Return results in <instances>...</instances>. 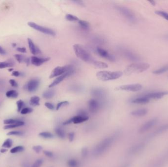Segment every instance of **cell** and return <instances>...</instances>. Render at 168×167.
<instances>
[{"label":"cell","instance_id":"obj_1","mask_svg":"<svg viewBox=\"0 0 168 167\" xmlns=\"http://www.w3.org/2000/svg\"><path fill=\"white\" fill-rule=\"evenodd\" d=\"M73 49L76 56L86 62H92L91 54L84 46L80 44H75L73 45Z\"/></svg>","mask_w":168,"mask_h":167},{"label":"cell","instance_id":"obj_2","mask_svg":"<svg viewBox=\"0 0 168 167\" xmlns=\"http://www.w3.org/2000/svg\"><path fill=\"white\" fill-rule=\"evenodd\" d=\"M150 67V65L147 63H133L126 68L124 73L126 75H131L143 72Z\"/></svg>","mask_w":168,"mask_h":167},{"label":"cell","instance_id":"obj_3","mask_svg":"<svg viewBox=\"0 0 168 167\" xmlns=\"http://www.w3.org/2000/svg\"><path fill=\"white\" fill-rule=\"evenodd\" d=\"M123 73L121 71L111 72L107 71H103L97 72L96 75L97 79L99 80L103 81H106L118 79L121 77Z\"/></svg>","mask_w":168,"mask_h":167},{"label":"cell","instance_id":"obj_4","mask_svg":"<svg viewBox=\"0 0 168 167\" xmlns=\"http://www.w3.org/2000/svg\"><path fill=\"white\" fill-rule=\"evenodd\" d=\"M113 141V139L112 137L107 138L102 140L94 147L93 151L94 155L97 157L103 154L111 146Z\"/></svg>","mask_w":168,"mask_h":167},{"label":"cell","instance_id":"obj_5","mask_svg":"<svg viewBox=\"0 0 168 167\" xmlns=\"http://www.w3.org/2000/svg\"><path fill=\"white\" fill-rule=\"evenodd\" d=\"M116 8L128 21L132 23L136 22V17L134 13L127 7L121 6H117Z\"/></svg>","mask_w":168,"mask_h":167},{"label":"cell","instance_id":"obj_6","mask_svg":"<svg viewBox=\"0 0 168 167\" xmlns=\"http://www.w3.org/2000/svg\"><path fill=\"white\" fill-rule=\"evenodd\" d=\"M74 70L72 66L71 65H66L64 66H58L53 69L50 75V79H53L56 77H59L60 75H62L63 74H65L66 73L68 72V71Z\"/></svg>","mask_w":168,"mask_h":167},{"label":"cell","instance_id":"obj_7","mask_svg":"<svg viewBox=\"0 0 168 167\" xmlns=\"http://www.w3.org/2000/svg\"><path fill=\"white\" fill-rule=\"evenodd\" d=\"M28 25L31 28L35 29V30L40 31V33L46 34V35H52V36H55L56 35V33L53 30L49 29V28H46L44 26H41L38 25V24H37L34 22H28Z\"/></svg>","mask_w":168,"mask_h":167},{"label":"cell","instance_id":"obj_8","mask_svg":"<svg viewBox=\"0 0 168 167\" xmlns=\"http://www.w3.org/2000/svg\"><path fill=\"white\" fill-rule=\"evenodd\" d=\"M143 86L140 84H132L122 85L115 88L116 90H121L128 92H137L142 89Z\"/></svg>","mask_w":168,"mask_h":167},{"label":"cell","instance_id":"obj_9","mask_svg":"<svg viewBox=\"0 0 168 167\" xmlns=\"http://www.w3.org/2000/svg\"><path fill=\"white\" fill-rule=\"evenodd\" d=\"M158 119L157 118H153L151 120L147 121L143 125L141 126L139 129V132L140 133H143L150 130L151 128L155 126L158 123Z\"/></svg>","mask_w":168,"mask_h":167},{"label":"cell","instance_id":"obj_10","mask_svg":"<svg viewBox=\"0 0 168 167\" xmlns=\"http://www.w3.org/2000/svg\"><path fill=\"white\" fill-rule=\"evenodd\" d=\"M168 130V123L162 125L161 126H159L157 128L149 135L147 137V140L151 139L152 138L158 136L159 135L161 134L164 132L167 131Z\"/></svg>","mask_w":168,"mask_h":167},{"label":"cell","instance_id":"obj_11","mask_svg":"<svg viewBox=\"0 0 168 167\" xmlns=\"http://www.w3.org/2000/svg\"><path fill=\"white\" fill-rule=\"evenodd\" d=\"M40 84V80L38 79H33L29 81L27 84L26 89L30 92H33L36 91Z\"/></svg>","mask_w":168,"mask_h":167},{"label":"cell","instance_id":"obj_12","mask_svg":"<svg viewBox=\"0 0 168 167\" xmlns=\"http://www.w3.org/2000/svg\"><path fill=\"white\" fill-rule=\"evenodd\" d=\"M144 96L149 100H158L162 98L164 96L168 95V91H162V92H155L145 94Z\"/></svg>","mask_w":168,"mask_h":167},{"label":"cell","instance_id":"obj_13","mask_svg":"<svg viewBox=\"0 0 168 167\" xmlns=\"http://www.w3.org/2000/svg\"><path fill=\"white\" fill-rule=\"evenodd\" d=\"M74 70L68 71V72L66 73L65 74H63L62 75H60L59 77H57L55 79L53 82L52 84H50L49 86V88H52V87H54L56 85H58L59 84H60L61 81H63V80H64V79H66V77H69L70 75H72L74 73Z\"/></svg>","mask_w":168,"mask_h":167},{"label":"cell","instance_id":"obj_14","mask_svg":"<svg viewBox=\"0 0 168 167\" xmlns=\"http://www.w3.org/2000/svg\"><path fill=\"white\" fill-rule=\"evenodd\" d=\"M145 147V143H140L135 145L132 147H130L129 150V153L130 154H136L142 151Z\"/></svg>","mask_w":168,"mask_h":167},{"label":"cell","instance_id":"obj_15","mask_svg":"<svg viewBox=\"0 0 168 167\" xmlns=\"http://www.w3.org/2000/svg\"><path fill=\"white\" fill-rule=\"evenodd\" d=\"M96 50H97V52L98 53V54L103 58H107V59H108L111 61H114L115 60V58L114 56L110 54L108 52L106 51V50L99 47H97Z\"/></svg>","mask_w":168,"mask_h":167},{"label":"cell","instance_id":"obj_16","mask_svg":"<svg viewBox=\"0 0 168 167\" xmlns=\"http://www.w3.org/2000/svg\"><path fill=\"white\" fill-rule=\"evenodd\" d=\"M50 58H38L36 56H31V64L36 66H40L44 63L46 62L47 61L49 60Z\"/></svg>","mask_w":168,"mask_h":167},{"label":"cell","instance_id":"obj_17","mask_svg":"<svg viewBox=\"0 0 168 167\" xmlns=\"http://www.w3.org/2000/svg\"><path fill=\"white\" fill-rule=\"evenodd\" d=\"M89 109L92 113H95L99 110L100 104L97 100L91 99L88 103Z\"/></svg>","mask_w":168,"mask_h":167},{"label":"cell","instance_id":"obj_18","mask_svg":"<svg viewBox=\"0 0 168 167\" xmlns=\"http://www.w3.org/2000/svg\"><path fill=\"white\" fill-rule=\"evenodd\" d=\"M28 43L30 52L32 54L36 55L41 52V51L40 50V49L35 45L34 43L31 39L28 38Z\"/></svg>","mask_w":168,"mask_h":167},{"label":"cell","instance_id":"obj_19","mask_svg":"<svg viewBox=\"0 0 168 167\" xmlns=\"http://www.w3.org/2000/svg\"><path fill=\"white\" fill-rule=\"evenodd\" d=\"M150 100L148 98L145 97L144 95H141L137 98L132 99L131 100V103L134 104H140V105H143V104H146L149 103Z\"/></svg>","mask_w":168,"mask_h":167},{"label":"cell","instance_id":"obj_20","mask_svg":"<svg viewBox=\"0 0 168 167\" xmlns=\"http://www.w3.org/2000/svg\"><path fill=\"white\" fill-rule=\"evenodd\" d=\"M124 56L130 60L137 61L140 60V58L138 56H137V54H135L133 52L128 50L125 51Z\"/></svg>","mask_w":168,"mask_h":167},{"label":"cell","instance_id":"obj_21","mask_svg":"<svg viewBox=\"0 0 168 167\" xmlns=\"http://www.w3.org/2000/svg\"><path fill=\"white\" fill-rule=\"evenodd\" d=\"M148 112L147 109L142 108L133 111L131 112V114L135 117H143L147 115Z\"/></svg>","mask_w":168,"mask_h":167},{"label":"cell","instance_id":"obj_22","mask_svg":"<svg viewBox=\"0 0 168 167\" xmlns=\"http://www.w3.org/2000/svg\"><path fill=\"white\" fill-rule=\"evenodd\" d=\"M72 118L73 123L75 124H80V123L87 121V120H89V117L88 116H79V115L74 117Z\"/></svg>","mask_w":168,"mask_h":167},{"label":"cell","instance_id":"obj_23","mask_svg":"<svg viewBox=\"0 0 168 167\" xmlns=\"http://www.w3.org/2000/svg\"><path fill=\"white\" fill-rule=\"evenodd\" d=\"M92 63L94 66L99 69H105L108 67V65L102 61H93Z\"/></svg>","mask_w":168,"mask_h":167},{"label":"cell","instance_id":"obj_24","mask_svg":"<svg viewBox=\"0 0 168 167\" xmlns=\"http://www.w3.org/2000/svg\"><path fill=\"white\" fill-rule=\"evenodd\" d=\"M24 122L22 121L18 122V123H15V124H13L12 125H7L3 127V129L4 130H9V129H12V128H17V127H19V126H22L24 125Z\"/></svg>","mask_w":168,"mask_h":167},{"label":"cell","instance_id":"obj_25","mask_svg":"<svg viewBox=\"0 0 168 167\" xmlns=\"http://www.w3.org/2000/svg\"><path fill=\"white\" fill-rule=\"evenodd\" d=\"M40 98L38 96H33L30 98V104L33 107L38 106L40 105Z\"/></svg>","mask_w":168,"mask_h":167},{"label":"cell","instance_id":"obj_26","mask_svg":"<svg viewBox=\"0 0 168 167\" xmlns=\"http://www.w3.org/2000/svg\"><path fill=\"white\" fill-rule=\"evenodd\" d=\"M55 94V92L54 90H47L46 91L44 92L42 94V96L44 98L49 99V98H52L54 96Z\"/></svg>","mask_w":168,"mask_h":167},{"label":"cell","instance_id":"obj_27","mask_svg":"<svg viewBox=\"0 0 168 167\" xmlns=\"http://www.w3.org/2000/svg\"><path fill=\"white\" fill-rule=\"evenodd\" d=\"M5 95L9 98H16L18 97L19 94L16 90H9L8 92H6Z\"/></svg>","mask_w":168,"mask_h":167},{"label":"cell","instance_id":"obj_28","mask_svg":"<svg viewBox=\"0 0 168 167\" xmlns=\"http://www.w3.org/2000/svg\"><path fill=\"white\" fill-rule=\"evenodd\" d=\"M55 132L56 135L61 139H64L66 137V134L64 130L60 128H56L55 129Z\"/></svg>","mask_w":168,"mask_h":167},{"label":"cell","instance_id":"obj_29","mask_svg":"<svg viewBox=\"0 0 168 167\" xmlns=\"http://www.w3.org/2000/svg\"><path fill=\"white\" fill-rule=\"evenodd\" d=\"M168 71V64L164 66L163 67L160 68L159 69L154 71L153 73L155 75H160V74H163L164 73Z\"/></svg>","mask_w":168,"mask_h":167},{"label":"cell","instance_id":"obj_30","mask_svg":"<svg viewBox=\"0 0 168 167\" xmlns=\"http://www.w3.org/2000/svg\"><path fill=\"white\" fill-rule=\"evenodd\" d=\"M164 164V160L162 158L157 159L153 162L150 167H162Z\"/></svg>","mask_w":168,"mask_h":167},{"label":"cell","instance_id":"obj_31","mask_svg":"<svg viewBox=\"0 0 168 167\" xmlns=\"http://www.w3.org/2000/svg\"><path fill=\"white\" fill-rule=\"evenodd\" d=\"M67 165L68 167H78L79 162L75 159H70L68 161Z\"/></svg>","mask_w":168,"mask_h":167},{"label":"cell","instance_id":"obj_32","mask_svg":"<svg viewBox=\"0 0 168 167\" xmlns=\"http://www.w3.org/2000/svg\"><path fill=\"white\" fill-rule=\"evenodd\" d=\"M39 136L44 139H51L54 137V135L51 132L48 131H44L40 133Z\"/></svg>","mask_w":168,"mask_h":167},{"label":"cell","instance_id":"obj_33","mask_svg":"<svg viewBox=\"0 0 168 167\" xmlns=\"http://www.w3.org/2000/svg\"><path fill=\"white\" fill-rule=\"evenodd\" d=\"M14 65L13 63L8 61L0 62V69H4L6 68L12 67Z\"/></svg>","mask_w":168,"mask_h":167},{"label":"cell","instance_id":"obj_34","mask_svg":"<svg viewBox=\"0 0 168 167\" xmlns=\"http://www.w3.org/2000/svg\"><path fill=\"white\" fill-rule=\"evenodd\" d=\"M14 57L16 59V60L18 61V63H19L26 62L27 58H26L25 56H23L22 54H16L14 55Z\"/></svg>","mask_w":168,"mask_h":167},{"label":"cell","instance_id":"obj_35","mask_svg":"<svg viewBox=\"0 0 168 167\" xmlns=\"http://www.w3.org/2000/svg\"><path fill=\"white\" fill-rule=\"evenodd\" d=\"M24 147L23 146H18L15 147H13L10 150V152L12 153H18V152H22L24 151Z\"/></svg>","mask_w":168,"mask_h":167},{"label":"cell","instance_id":"obj_36","mask_svg":"<svg viewBox=\"0 0 168 167\" xmlns=\"http://www.w3.org/2000/svg\"><path fill=\"white\" fill-rule=\"evenodd\" d=\"M78 23L81 28L84 30H87L89 28V23L86 21L79 20Z\"/></svg>","mask_w":168,"mask_h":167},{"label":"cell","instance_id":"obj_37","mask_svg":"<svg viewBox=\"0 0 168 167\" xmlns=\"http://www.w3.org/2000/svg\"><path fill=\"white\" fill-rule=\"evenodd\" d=\"M92 95L96 98H101L103 96V92L100 89H96L92 91Z\"/></svg>","mask_w":168,"mask_h":167},{"label":"cell","instance_id":"obj_38","mask_svg":"<svg viewBox=\"0 0 168 167\" xmlns=\"http://www.w3.org/2000/svg\"><path fill=\"white\" fill-rule=\"evenodd\" d=\"M66 20L69 21H79V18L75 16L74 15H72L70 14H66Z\"/></svg>","mask_w":168,"mask_h":167},{"label":"cell","instance_id":"obj_39","mask_svg":"<svg viewBox=\"0 0 168 167\" xmlns=\"http://www.w3.org/2000/svg\"><path fill=\"white\" fill-rule=\"evenodd\" d=\"M12 146V141L10 139L6 140L2 145V147L3 148H10Z\"/></svg>","mask_w":168,"mask_h":167},{"label":"cell","instance_id":"obj_40","mask_svg":"<svg viewBox=\"0 0 168 167\" xmlns=\"http://www.w3.org/2000/svg\"><path fill=\"white\" fill-rule=\"evenodd\" d=\"M155 13L157 15H159V16L163 17V18H164L166 20L168 21V13L166 12L161 11V10H158V11L155 12Z\"/></svg>","mask_w":168,"mask_h":167},{"label":"cell","instance_id":"obj_41","mask_svg":"<svg viewBox=\"0 0 168 167\" xmlns=\"http://www.w3.org/2000/svg\"><path fill=\"white\" fill-rule=\"evenodd\" d=\"M17 106V111L21 112L22 108L24 107V103L21 100H19L16 103Z\"/></svg>","mask_w":168,"mask_h":167},{"label":"cell","instance_id":"obj_42","mask_svg":"<svg viewBox=\"0 0 168 167\" xmlns=\"http://www.w3.org/2000/svg\"><path fill=\"white\" fill-rule=\"evenodd\" d=\"M43 159L40 158L36 161L31 167H40L43 163Z\"/></svg>","mask_w":168,"mask_h":167},{"label":"cell","instance_id":"obj_43","mask_svg":"<svg viewBox=\"0 0 168 167\" xmlns=\"http://www.w3.org/2000/svg\"><path fill=\"white\" fill-rule=\"evenodd\" d=\"M20 121L18 120H15V119H7L3 121V123L5 125H12L13 124H15V123H18V122Z\"/></svg>","mask_w":168,"mask_h":167},{"label":"cell","instance_id":"obj_44","mask_svg":"<svg viewBox=\"0 0 168 167\" xmlns=\"http://www.w3.org/2000/svg\"><path fill=\"white\" fill-rule=\"evenodd\" d=\"M33 111V108H30V107H25L24 108L21 110V113L22 114L25 115L27 114H29V113H31Z\"/></svg>","mask_w":168,"mask_h":167},{"label":"cell","instance_id":"obj_45","mask_svg":"<svg viewBox=\"0 0 168 167\" xmlns=\"http://www.w3.org/2000/svg\"><path fill=\"white\" fill-rule=\"evenodd\" d=\"M69 105V103L68 101L60 102L57 105L56 110H59V108L61 107H64V106H66V105Z\"/></svg>","mask_w":168,"mask_h":167},{"label":"cell","instance_id":"obj_46","mask_svg":"<svg viewBox=\"0 0 168 167\" xmlns=\"http://www.w3.org/2000/svg\"><path fill=\"white\" fill-rule=\"evenodd\" d=\"M24 134V133L22 131H10L7 133V135L10 136V135H22Z\"/></svg>","mask_w":168,"mask_h":167},{"label":"cell","instance_id":"obj_47","mask_svg":"<svg viewBox=\"0 0 168 167\" xmlns=\"http://www.w3.org/2000/svg\"><path fill=\"white\" fill-rule=\"evenodd\" d=\"M33 149L37 153H39L43 149V147L42 146H40V145L33 146Z\"/></svg>","mask_w":168,"mask_h":167},{"label":"cell","instance_id":"obj_48","mask_svg":"<svg viewBox=\"0 0 168 167\" xmlns=\"http://www.w3.org/2000/svg\"><path fill=\"white\" fill-rule=\"evenodd\" d=\"M81 153H82L83 157H84V158L87 157V154H88V149H87V147H83L82 149Z\"/></svg>","mask_w":168,"mask_h":167},{"label":"cell","instance_id":"obj_49","mask_svg":"<svg viewBox=\"0 0 168 167\" xmlns=\"http://www.w3.org/2000/svg\"><path fill=\"white\" fill-rule=\"evenodd\" d=\"M68 140H69V142H72L73 140H74V137H75V133L73 132H71L69 133L68 134Z\"/></svg>","mask_w":168,"mask_h":167},{"label":"cell","instance_id":"obj_50","mask_svg":"<svg viewBox=\"0 0 168 167\" xmlns=\"http://www.w3.org/2000/svg\"><path fill=\"white\" fill-rule=\"evenodd\" d=\"M9 83L10 84V85L12 86L13 87H18V84L17 83L16 81H15L14 79H11L10 80H9Z\"/></svg>","mask_w":168,"mask_h":167},{"label":"cell","instance_id":"obj_51","mask_svg":"<svg viewBox=\"0 0 168 167\" xmlns=\"http://www.w3.org/2000/svg\"><path fill=\"white\" fill-rule=\"evenodd\" d=\"M43 153L47 156V157L52 158L53 157L54 154L52 151H43Z\"/></svg>","mask_w":168,"mask_h":167},{"label":"cell","instance_id":"obj_52","mask_svg":"<svg viewBox=\"0 0 168 167\" xmlns=\"http://www.w3.org/2000/svg\"><path fill=\"white\" fill-rule=\"evenodd\" d=\"M45 105L49 109L52 110L54 109V106L52 103H45Z\"/></svg>","mask_w":168,"mask_h":167},{"label":"cell","instance_id":"obj_53","mask_svg":"<svg viewBox=\"0 0 168 167\" xmlns=\"http://www.w3.org/2000/svg\"><path fill=\"white\" fill-rule=\"evenodd\" d=\"M16 50L21 53H26L27 52L26 49L24 47L17 48Z\"/></svg>","mask_w":168,"mask_h":167},{"label":"cell","instance_id":"obj_54","mask_svg":"<svg viewBox=\"0 0 168 167\" xmlns=\"http://www.w3.org/2000/svg\"><path fill=\"white\" fill-rule=\"evenodd\" d=\"M12 75L15 77H18L21 75V73L17 71H13L12 73Z\"/></svg>","mask_w":168,"mask_h":167},{"label":"cell","instance_id":"obj_55","mask_svg":"<svg viewBox=\"0 0 168 167\" xmlns=\"http://www.w3.org/2000/svg\"><path fill=\"white\" fill-rule=\"evenodd\" d=\"M0 54L2 55H5L6 54V51L1 46H0Z\"/></svg>","mask_w":168,"mask_h":167},{"label":"cell","instance_id":"obj_56","mask_svg":"<svg viewBox=\"0 0 168 167\" xmlns=\"http://www.w3.org/2000/svg\"><path fill=\"white\" fill-rule=\"evenodd\" d=\"M74 2H75L76 3H78V4H79V5H83V6L84 5V3L82 1H74Z\"/></svg>","mask_w":168,"mask_h":167},{"label":"cell","instance_id":"obj_57","mask_svg":"<svg viewBox=\"0 0 168 167\" xmlns=\"http://www.w3.org/2000/svg\"><path fill=\"white\" fill-rule=\"evenodd\" d=\"M8 151V149H2L0 150V152L1 153H5V152H7Z\"/></svg>","mask_w":168,"mask_h":167},{"label":"cell","instance_id":"obj_58","mask_svg":"<svg viewBox=\"0 0 168 167\" xmlns=\"http://www.w3.org/2000/svg\"><path fill=\"white\" fill-rule=\"evenodd\" d=\"M149 2H150V3L152 4V5H155V4H156V3H155V1H153V0H151V1H150Z\"/></svg>","mask_w":168,"mask_h":167},{"label":"cell","instance_id":"obj_59","mask_svg":"<svg viewBox=\"0 0 168 167\" xmlns=\"http://www.w3.org/2000/svg\"><path fill=\"white\" fill-rule=\"evenodd\" d=\"M164 38L167 40H168V35H165L164 36Z\"/></svg>","mask_w":168,"mask_h":167},{"label":"cell","instance_id":"obj_60","mask_svg":"<svg viewBox=\"0 0 168 167\" xmlns=\"http://www.w3.org/2000/svg\"><path fill=\"white\" fill-rule=\"evenodd\" d=\"M8 71H9V72H13V69H12V68H10V69H8Z\"/></svg>","mask_w":168,"mask_h":167},{"label":"cell","instance_id":"obj_61","mask_svg":"<svg viewBox=\"0 0 168 167\" xmlns=\"http://www.w3.org/2000/svg\"><path fill=\"white\" fill-rule=\"evenodd\" d=\"M16 46V44L15 43H13L12 44V46H13V47H15Z\"/></svg>","mask_w":168,"mask_h":167},{"label":"cell","instance_id":"obj_62","mask_svg":"<svg viewBox=\"0 0 168 167\" xmlns=\"http://www.w3.org/2000/svg\"><path fill=\"white\" fill-rule=\"evenodd\" d=\"M167 157L168 158V152H167Z\"/></svg>","mask_w":168,"mask_h":167}]
</instances>
